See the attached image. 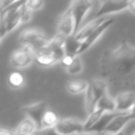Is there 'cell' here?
<instances>
[{"instance_id": "obj_20", "label": "cell", "mask_w": 135, "mask_h": 135, "mask_svg": "<svg viewBox=\"0 0 135 135\" xmlns=\"http://www.w3.org/2000/svg\"><path fill=\"white\" fill-rule=\"evenodd\" d=\"M59 118L56 113L53 110H48L45 112V116L42 121V129H47V128H55L56 124L59 122Z\"/></svg>"}, {"instance_id": "obj_29", "label": "cell", "mask_w": 135, "mask_h": 135, "mask_svg": "<svg viewBox=\"0 0 135 135\" xmlns=\"http://www.w3.org/2000/svg\"><path fill=\"white\" fill-rule=\"evenodd\" d=\"M74 59H75V56H70V55H65L60 62L64 67H66V69H68L69 67L71 66V64L74 62Z\"/></svg>"}, {"instance_id": "obj_3", "label": "cell", "mask_w": 135, "mask_h": 135, "mask_svg": "<svg viewBox=\"0 0 135 135\" xmlns=\"http://www.w3.org/2000/svg\"><path fill=\"white\" fill-rule=\"evenodd\" d=\"M107 94V83L103 79H93L84 93V105L87 114H92L97 109L99 100Z\"/></svg>"}, {"instance_id": "obj_11", "label": "cell", "mask_w": 135, "mask_h": 135, "mask_svg": "<svg viewBox=\"0 0 135 135\" xmlns=\"http://www.w3.org/2000/svg\"><path fill=\"white\" fill-rule=\"evenodd\" d=\"M128 3L129 1H104L100 6L99 9L95 13V19L105 17V15L118 13L125 9H128Z\"/></svg>"}, {"instance_id": "obj_5", "label": "cell", "mask_w": 135, "mask_h": 135, "mask_svg": "<svg viewBox=\"0 0 135 135\" xmlns=\"http://www.w3.org/2000/svg\"><path fill=\"white\" fill-rule=\"evenodd\" d=\"M66 55L65 49H52L45 47L35 52V61L44 67H49L61 61Z\"/></svg>"}, {"instance_id": "obj_21", "label": "cell", "mask_w": 135, "mask_h": 135, "mask_svg": "<svg viewBox=\"0 0 135 135\" xmlns=\"http://www.w3.org/2000/svg\"><path fill=\"white\" fill-rule=\"evenodd\" d=\"M68 41V37L63 33L57 32L53 38H51L50 42L47 45V47L52 49H65L66 43Z\"/></svg>"}, {"instance_id": "obj_14", "label": "cell", "mask_w": 135, "mask_h": 135, "mask_svg": "<svg viewBox=\"0 0 135 135\" xmlns=\"http://www.w3.org/2000/svg\"><path fill=\"white\" fill-rule=\"evenodd\" d=\"M131 120H132V118L129 116V113H125V114H121L119 116L116 117L109 123V125L107 127V129L102 132V135H114L118 134L119 132H122L123 128Z\"/></svg>"}, {"instance_id": "obj_27", "label": "cell", "mask_w": 135, "mask_h": 135, "mask_svg": "<svg viewBox=\"0 0 135 135\" xmlns=\"http://www.w3.org/2000/svg\"><path fill=\"white\" fill-rule=\"evenodd\" d=\"M25 4H26V6L33 12V11H36V10H39L40 8H43V6L45 5V2L41 1V0H28V1H26Z\"/></svg>"}, {"instance_id": "obj_32", "label": "cell", "mask_w": 135, "mask_h": 135, "mask_svg": "<svg viewBox=\"0 0 135 135\" xmlns=\"http://www.w3.org/2000/svg\"><path fill=\"white\" fill-rule=\"evenodd\" d=\"M129 116L131 117V118H132V120H135V104L132 107V108L131 109V111L129 112Z\"/></svg>"}, {"instance_id": "obj_31", "label": "cell", "mask_w": 135, "mask_h": 135, "mask_svg": "<svg viewBox=\"0 0 135 135\" xmlns=\"http://www.w3.org/2000/svg\"><path fill=\"white\" fill-rule=\"evenodd\" d=\"M128 9L131 13L135 14V0L134 1H129V3H128Z\"/></svg>"}, {"instance_id": "obj_17", "label": "cell", "mask_w": 135, "mask_h": 135, "mask_svg": "<svg viewBox=\"0 0 135 135\" xmlns=\"http://www.w3.org/2000/svg\"><path fill=\"white\" fill-rule=\"evenodd\" d=\"M89 86V83L85 80L74 79L70 80L67 83V91L71 94H78L85 93Z\"/></svg>"}, {"instance_id": "obj_9", "label": "cell", "mask_w": 135, "mask_h": 135, "mask_svg": "<svg viewBox=\"0 0 135 135\" xmlns=\"http://www.w3.org/2000/svg\"><path fill=\"white\" fill-rule=\"evenodd\" d=\"M22 111L26 115V118H29L35 123L38 129H41L43 128L42 121L45 112L47 111L45 102H37V103L28 105L23 107Z\"/></svg>"}, {"instance_id": "obj_8", "label": "cell", "mask_w": 135, "mask_h": 135, "mask_svg": "<svg viewBox=\"0 0 135 135\" xmlns=\"http://www.w3.org/2000/svg\"><path fill=\"white\" fill-rule=\"evenodd\" d=\"M58 32L63 33L68 38L75 35V20L71 7H70L60 15L57 23Z\"/></svg>"}, {"instance_id": "obj_2", "label": "cell", "mask_w": 135, "mask_h": 135, "mask_svg": "<svg viewBox=\"0 0 135 135\" xmlns=\"http://www.w3.org/2000/svg\"><path fill=\"white\" fill-rule=\"evenodd\" d=\"M26 1H13L9 6L0 10V36L1 39L15 30L21 23L20 8Z\"/></svg>"}, {"instance_id": "obj_4", "label": "cell", "mask_w": 135, "mask_h": 135, "mask_svg": "<svg viewBox=\"0 0 135 135\" xmlns=\"http://www.w3.org/2000/svg\"><path fill=\"white\" fill-rule=\"evenodd\" d=\"M50 40V38L37 28L24 29L19 35V42L22 46L29 47L34 52L46 47Z\"/></svg>"}, {"instance_id": "obj_33", "label": "cell", "mask_w": 135, "mask_h": 135, "mask_svg": "<svg viewBox=\"0 0 135 135\" xmlns=\"http://www.w3.org/2000/svg\"><path fill=\"white\" fill-rule=\"evenodd\" d=\"M78 135H102V133L101 134H97V133H92V132H87V131H84V132L80 133V134H78Z\"/></svg>"}, {"instance_id": "obj_25", "label": "cell", "mask_w": 135, "mask_h": 135, "mask_svg": "<svg viewBox=\"0 0 135 135\" xmlns=\"http://www.w3.org/2000/svg\"><path fill=\"white\" fill-rule=\"evenodd\" d=\"M83 63L81 58L80 57V56H75L74 62L71 64L70 67H69L68 69H66L67 72L70 75H75V74H79L83 71Z\"/></svg>"}, {"instance_id": "obj_16", "label": "cell", "mask_w": 135, "mask_h": 135, "mask_svg": "<svg viewBox=\"0 0 135 135\" xmlns=\"http://www.w3.org/2000/svg\"><path fill=\"white\" fill-rule=\"evenodd\" d=\"M121 114H125V113H119V112H107L102 116V118L98 120V122L91 128L87 132H92V133H97V134H101L107 127L109 125L111 121L114 119L116 117L119 116Z\"/></svg>"}, {"instance_id": "obj_18", "label": "cell", "mask_w": 135, "mask_h": 135, "mask_svg": "<svg viewBox=\"0 0 135 135\" xmlns=\"http://www.w3.org/2000/svg\"><path fill=\"white\" fill-rule=\"evenodd\" d=\"M37 129L35 123L29 118H26L18 125L15 133L17 135H32Z\"/></svg>"}, {"instance_id": "obj_10", "label": "cell", "mask_w": 135, "mask_h": 135, "mask_svg": "<svg viewBox=\"0 0 135 135\" xmlns=\"http://www.w3.org/2000/svg\"><path fill=\"white\" fill-rule=\"evenodd\" d=\"M72 8V12L75 20V34L80 31L81 23H83L84 18L89 13L91 8H93L92 1H86V0H80V1H73L70 4Z\"/></svg>"}, {"instance_id": "obj_15", "label": "cell", "mask_w": 135, "mask_h": 135, "mask_svg": "<svg viewBox=\"0 0 135 135\" xmlns=\"http://www.w3.org/2000/svg\"><path fill=\"white\" fill-rule=\"evenodd\" d=\"M107 19L105 17L100 18V19H94V21L88 22L86 25H84L83 28L80 29L79 32L74 35V38H75L78 42L83 44V42L84 41V40H86L93 32H95L105 21H107Z\"/></svg>"}, {"instance_id": "obj_28", "label": "cell", "mask_w": 135, "mask_h": 135, "mask_svg": "<svg viewBox=\"0 0 135 135\" xmlns=\"http://www.w3.org/2000/svg\"><path fill=\"white\" fill-rule=\"evenodd\" d=\"M32 135H59L55 128H47V129H37Z\"/></svg>"}, {"instance_id": "obj_13", "label": "cell", "mask_w": 135, "mask_h": 135, "mask_svg": "<svg viewBox=\"0 0 135 135\" xmlns=\"http://www.w3.org/2000/svg\"><path fill=\"white\" fill-rule=\"evenodd\" d=\"M114 21H115V18H108V19L107 20V21H105V22H104L103 24H102L101 26H100L99 28L95 31V32H93V33L91 34V35L89 36L86 40H84V41L83 42V44H81L79 51H78L77 56H80V55L83 54V52H85L89 47L92 46V45H94V44L95 43L98 39H99L100 36L105 32V31L107 30V29L108 28L111 24L114 23Z\"/></svg>"}, {"instance_id": "obj_12", "label": "cell", "mask_w": 135, "mask_h": 135, "mask_svg": "<svg viewBox=\"0 0 135 135\" xmlns=\"http://www.w3.org/2000/svg\"><path fill=\"white\" fill-rule=\"evenodd\" d=\"M116 111L119 113H129L135 104V93L132 91L119 93L115 97Z\"/></svg>"}, {"instance_id": "obj_30", "label": "cell", "mask_w": 135, "mask_h": 135, "mask_svg": "<svg viewBox=\"0 0 135 135\" xmlns=\"http://www.w3.org/2000/svg\"><path fill=\"white\" fill-rule=\"evenodd\" d=\"M0 135H17V134L15 133V131H9V129L2 128L1 131H0Z\"/></svg>"}, {"instance_id": "obj_6", "label": "cell", "mask_w": 135, "mask_h": 135, "mask_svg": "<svg viewBox=\"0 0 135 135\" xmlns=\"http://www.w3.org/2000/svg\"><path fill=\"white\" fill-rule=\"evenodd\" d=\"M55 129L59 135H78L85 131L84 122L72 118L60 119Z\"/></svg>"}, {"instance_id": "obj_1", "label": "cell", "mask_w": 135, "mask_h": 135, "mask_svg": "<svg viewBox=\"0 0 135 135\" xmlns=\"http://www.w3.org/2000/svg\"><path fill=\"white\" fill-rule=\"evenodd\" d=\"M99 70L107 84L126 87L135 83V45L122 40L115 48L101 55Z\"/></svg>"}, {"instance_id": "obj_7", "label": "cell", "mask_w": 135, "mask_h": 135, "mask_svg": "<svg viewBox=\"0 0 135 135\" xmlns=\"http://www.w3.org/2000/svg\"><path fill=\"white\" fill-rule=\"evenodd\" d=\"M35 60V52L26 46L14 51L10 57V63L16 69H23L30 66Z\"/></svg>"}, {"instance_id": "obj_34", "label": "cell", "mask_w": 135, "mask_h": 135, "mask_svg": "<svg viewBox=\"0 0 135 135\" xmlns=\"http://www.w3.org/2000/svg\"><path fill=\"white\" fill-rule=\"evenodd\" d=\"M114 135H125V133L122 131V132H119V133H118V134H114Z\"/></svg>"}, {"instance_id": "obj_35", "label": "cell", "mask_w": 135, "mask_h": 135, "mask_svg": "<svg viewBox=\"0 0 135 135\" xmlns=\"http://www.w3.org/2000/svg\"><path fill=\"white\" fill-rule=\"evenodd\" d=\"M133 135H135V132H134V133H133Z\"/></svg>"}, {"instance_id": "obj_23", "label": "cell", "mask_w": 135, "mask_h": 135, "mask_svg": "<svg viewBox=\"0 0 135 135\" xmlns=\"http://www.w3.org/2000/svg\"><path fill=\"white\" fill-rule=\"evenodd\" d=\"M105 113L104 110H101V109H96L95 111L92 113V114L88 115L87 117V119L84 121V128H85V131H88L91 128H93L96 123L98 122V120L102 118Z\"/></svg>"}, {"instance_id": "obj_19", "label": "cell", "mask_w": 135, "mask_h": 135, "mask_svg": "<svg viewBox=\"0 0 135 135\" xmlns=\"http://www.w3.org/2000/svg\"><path fill=\"white\" fill-rule=\"evenodd\" d=\"M97 109H101L105 112H117L115 98L109 96L108 94H105L98 102Z\"/></svg>"}, {"instance_id": "obj_24", "label": "cell", "mask_w": 135, "mask_h": 135, "mask_svg": "<svg viewBox=\"0 0 135 135\" xmlns=\"http://www.w3.org/2000/svg\"><path fill=\"white\" fill-rule=\"evenodd\" d=\"M81 45V43L78 42L77 40L74 38V36L69 37L65 45L66 55H70V56H77V53H78V51H79Z\"/></svg>"}, {"instance_id": "obj_26", "label": "cell", "mask_w": 135, "mask_h": 135, "mask_svg": "<svg viewBox=\"0 0 135 135\" xmlns=\"http://www.w3.org/2000/svg\"><path fill=\"white\" fill-rule=\"evenodd\" d=\"M26 3V2H25ZM32 13L33 12L26 6V4H23L22 6L20 8V14H21V23H26L32 20Z\"/></svg>"}, {"instance_id": "obj_22", "label": "cell", "mask_w": 135, "mask_h": 135, "mask_svg": "<svg viewBox=\"0 0 135 135\" xmlns=\"http://www.w3.org/2000/svg\"><path fill=\"white\" fill-rule=\"evenodd\" d=\"M25 78L23 74L20 71H13L9 74L8 78V83L10 87L14 89L21 88L24 84Z\"/></svg>"}]
</instances>
